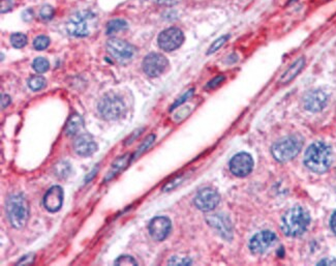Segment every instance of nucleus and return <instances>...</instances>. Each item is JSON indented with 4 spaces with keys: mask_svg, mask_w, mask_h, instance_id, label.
Returning <instances> with one entry per match:
<instances>
[{
    "mask_svg": "<svg viewBox=\"0 0 336 266\" xmlns=\"http://www.w3.org/2000/svg\"><path fill=\"white\" fill-rule=\"evenodd\" d=\"M333 160L331 148L323 142H314L307 148L304 156V164L315 173L327 171Z\"/></svg>",
    "mask_w": 336,
    "mask_h": 266,
    "instance_id": "nucleus-1",
    "label": "nucleus"
},
{
    "mask_svg": "<svg viewBox=\"0 0 336 266\" xmlns=\"http://www.w3.org/2000/svg\"><path fill=\"white\" fill-rule=\"evenodd\" d=\"M9 104H11V98H9L7 94H2L1 96V108L5 109Z\"/></svg>",
    "mask_w": 336,
    "mask_h": 266,
    "instance_id": "nucleus-36",
    "label": "nucleus"
},
{
    "mask_svg": "<svg viewBox=\"0 0 336 266\" xmlns=\"http://www.w3.org/2000/svg\"><path fill=\"white\" fill-rule=\"evenodd\" d=\"M114 265H138V262L134 260L131 256L122 255L114 261Z\"/></svg>",
    "mask_w": 336,
    "mask_h": 266,
    "instance_id": "nucleus-28",
    "label": "nucleus"
},
{
    "mask_svg": "<svg viewBox=\"0 0 336 266\" xmlns=\"http://www.w3.org/2000/svg\"><path fill=\"white\" fill-rule=\"evenodd\" d=\"M46 84L47 81L43 76H32V77L28 80V86H29L30 89L33 91L42 90L46 86Z\"/></svg>",
    "mask_w": 336,
    "mask_h": 266,
    "instance_id": "nucleus-23",
    "label": "nucleus"
},
{
    "mask_svg": "<svg viewBox=\"0 0 336 266\" xmlns=\"http://www.w3.org/2000/svg\"><path fill=\"white\" fill-rule=\"evenodd\" d=\"M127 28H128V23L126 21L121 20V19H115V20H112L108 23L105 33L110 35L113 33L122 31V30H126Z\"/></svg>",
    "mask_w": 336,
    "mask_h": 266,
    "instance_id": "nucleus-21",
    "label": "nucleus"
},
{
    "mask_svg": "<svg viewBox=\"0 0 336 266\" xmlns=\"http://www.w3.org/2000/svg\"><path fill=\"white\" fill-rule=\"evenodd\" d=\"M155 2L159 3V4H166V5H173V4H176L177 2H179L180 0H155Z\"/></svg>",
    "mask_w": 336,
    "mask_h": 266,
    "instance_id": "nucleus-37",
    "label": "nucleus"
},
{
    "mask_svg": "<svg viewBox=\"0 0 336 266\" xmlns=\"http://www.w3.org/2000/svg\"><path fill=\"white\" fill-rule=\"evenodd\" d=\"M169 264H172V265H189V264H191V261L189 259H186V258L180 259L178 257H173L170 259Z\"/></svg>",
    "mask_w": 336,
    "mask_h": 266,
    "instance_id": "nucleus-34",
    "label": "nucleus"
},
{
    "mask_svg": "<svg viewBox=\"0 0 336 266\" xmlns=\"http://www.w3.org/2000/svg\"><path fill=\"white\" fill-rule=\"evenodd\" d=\"M230 39V35H223V36H220L218 37V39L210 46V48L208 49V52L207 54H212L214 52H216L218 49L222 48V47L227 43V41Z\"/></svg>",
    "mask_w": 336,
    "mask_h": 266,
    "instance_id": "nucleus-27",
    "label": "nucleus"
},
{
    "mask_svg": "<svg viewBox=\"0 0 336 266\" xmlns=\"http://www.w3.org/2000/svg\"><path fill=\"white\" fill-rule=\"evenodd\" d=\"M230 170L238 177H245L251 174L254 168V160L251 155L240 153L235 155L230 160Z\"/></svg>",
    "mask_w": 336,
    "mask_h": 266,
    "instance_id": "nucleus-11",
    "label": "nucleus"
},
{
    "mask_svg": "<svg viewBox=\"0 0 336 266\" xmlns=\"http://www.w3.org/2000/svg\"><path fill=\"white\" fill-rule=\"evenodd\" d=\"M95 15L88 11H81L74 14L66 24V30L71 35L77 37L87 36L94 21Z\"/></svg>",
    "mask_w": 336,
    "mask_h": 266,
    "instance_id": "nucleus-6",
    "label": "nucleus"
},
{
    "mask_svg": "<svg viewBox=\"0 0 336 266\" xmlns=\"http://www.w3.org/2000/svg\"><path fill=\"white\" fill-rule=\"evenodd\" d=\"M224 81H225L224 76H217V77H215L214 79H212L207 84L206 87L208 89H214V88H216L218 86V85L222 84Z\"/></svg>",
    "mask_w": 336,
    "mask_h": 266,
    "instance_id": "nucleus-33",
    "label": "nucleus"
},
{
    "mask_svg": "<svg viewBox=\"0 0 336 266\" xmlns=\"http://www.w3.org/2000/svg\"><path fill=\"white\" fill-rule=\"evenodd\" d=\"M105 47L111 56L120 62L129 60L134 54L133 47L129 43L119 39L109 40Z\"/></svg>",
    "mask_w": 336,
    "mask_h": 266,
    "instance_id": "nucleus-9",
    "label": "nucleus"
},
{
    "mask_svg": "<svg viewBox=\"0 0 336 266\" xmlns=\"http://www.w3.org/2000/svg\"><path fill=\"white\" fill-rule=\"evenodd\" d=\"M193 94H194V89H190V90H188L186 93H184L183 94V96H182L180 99H178L176 102H175V104H174V105H173L172 107H171V111H173V110H174V109H176L177 107H179L180 105H182V104H183L184 102H186L191 96H193Z\"/></svg>",
    "mask_w": 336,
    "mask_h": 266,
    "instance_id": "nucleus-31",
    "label": "nucleus"
},
{
    "mask_svg": "<svg viewBox=\"0 0 336 266\" xmlns=\"http://www.w3.org/2000/svg\"><path fill=\"white\" fill-rule=\"evenodd\" d=\"M49 66L50 63L44 57H37L35 58L32 62V68L33 70L38 73V74H43L46 73L48 70H49Z\"/></svg>",
    "mask_w": 336,
    "mask_h": 266,
    "instance_id": "nucleus-24",
    "label": "nucleus"
},
{
    "mask_svg": "<svg viewBox=\"0 0 336 266\" xmlns=\"http://www.w3.org/2000/svg\"><path fill=\"white\" fill-rule=\"evenodd\" d=\"M13 6H14L13 0H1V13L2 14L11 11Z\"/></svg>",
    "mask_w": 336,
    "mask_h": 266,
    "instance_id": "nucleus-35",
    "label": "nucleus"
},
{
    "mask_svg": "<svg viewBox=\"0 0 336 266\" xmlns=\"http://www.w3.org/2000/svg\"><path fill=\"white\" fill-rule=\"evenodd\" d=\"M99 112L105 120H116L126 112V105L118 94L110 92L101 100Z\"/></svg>",
    "mask_w": 336,
    "mask_h": 266,
    "instance_id": "nucleus-5",
    "label": "nucleus"
},
{
    "mask_svg": "<svg viewBox=\"0 0 336 266\" xmlns=\"http://www.w3.org/2000/svg\"><path fill=\"white\" fill-rule=\"evenodd\" d=\"M129 155L127 154L122 157H119L116 160L114 161L112 164V167L110 169V171L108 172L107 176L103 179L104 182H108V180H111L112 178H114L116 175H118L121 171H123L124 169L127 168V166L129 163Z\"/></svg>",
    "mask_w": 336,
    "mask_h": 266,
    "instance_id": "nucleus-19",
    "label": "nucleus"
},
{
    "mask_svg": "<svg viewBox=\"0 0 336 266\" xmlns=\"http://www.w3.org/2000/svg\"><path fill=\"white\" fill-rule=\"evenodd\" d=\"M330 226H331V229L332 231L336 234V211L334 212V213L331 216V220H330Z\"/></svg>",
    "mask_w": 336,
    "mask_h": 266,
    "instance_id": "nucleus-39",
    "label": "nucleus"
},
{
    "mask_svg": "<svg viewBox=\"0 0 336 266\" xmlns=\"http://www.w3.org/2000/svg\"><path fill=\"white\" fill-rule=\"evenodd\" d=\"M155 135H150V136H148L147 139H145V141L143 142V144L140 146V148H139V150L136 153V155H134V156L132 157V159H136L138 156H140V155L143 153V151H145V150L152 144V142L155 141Z\"/></svg>",
    "mask_w": 336,
    "mask_h": 266,
    "instance_id": "nucleus-29",
    "label": "nucleus"
},
{
    "mask_svg": "<svg viewBox=\"0 0 336 266\" xmlns=\"http://www.w3.org/2000/svg\"><path fill=\"white\" fill-rule=\"evenodd\" d=\"M75 153L80 157H89L98 150V144L89 134H81L74 141Z\"/></svg>",
    "mask_w": 336,
    "mask_h": 266,
    "instance_id": "nucleus-16",
    "label": "nucleus"
},
{
    "mask_svg": "<svg viewBox=\"0 0 336 266\" xmlns=\"http://www.w3.org/2000/svg\"><path fill=\"white\" fill-rule=\"evenodd\" d=\"M5 211L8 221L14 228L21 229L26 225L29 217V207L22 195L15 194L9 196L6 200Z\"/></svg>",
    "mask_w": 336,
    "mask_h": 266,
    "instance_id": "nucleus-3",
    "label": "nucleus"
},
{
    "mask_svg": "<svg viewBox=\"0 0 336 266\" xmlns=\"http://www.w3.org/2000/svg\"><path fill=\"white\" fill-rule=\"evenodd\" d=\"M63 189L59 186H54L48 189L44 197V206L48 212L57 213L63 203Z\"/></svg>",
    "mask_w": 336,
    "mask_h": 266,
    "instance_id": "nucleus-17",
    "label": "nucleus"
},
{
    "mask_svg": "<svg viewBox=\"0 0 336 266\" xmlns=\"http://www.w3.org/2000/svg\"><path fill=\"white\" fill-rule=\"evenodd\" d=\"M184 41V34L179 28H168L162 31L157 39L159 48L164 51L171 52L178 49Z\"/></svg>",
    "mask_w": 336,
    "mask_h": 266,
    "instance_id": "nucleus-8",
    "label": "nucleus"
},
{
    "mask_svg": "<svg viewBox=\"0 0 336 266\" xmlns=\"http://www.w3.org/2000/svg\"><path fill=\"white\" fill-rule=\"evenodd\" d=\"M295 1H296V0H290L289 3H293V2H295Z\"/></svg>",
    "mask_w": 336,
    "mask_h": 266,
    "instance_id": "nucleus-40",
    "label": "nucleus"
},
{
    "mask_svg": "<svg viewBox=\"0 0 336 266\" xmlns=\"http://www.w3.org/2000/svg\"><path fill=\"white\" fill-rule=\"evenodd\" d=\"M169 65V61L166 57L159 53H150L143 60V71L149 77H158L165 73Z\"/></svg>",
    "mask_w": 336,
    "mask_h": 266,
    "instance_id": "nucleus-7",
    "label": "nucleus"
},
{
    "mask_svg": "<svg viewBox=\"0 0 336 266\" xmlns=\"http://www.w3.org/2000/svg\"><path fill=\"white\" fill-rule=\"evenodd\" d=\"M302 145L303 141L300 136H287L275 142L271 148V153L277 161L286 163L299 154Z\"/></svg>",
    "mask_w": 336,
    "mask_h": 266,
    "instance_id": "nucleus-4",
    "label": "nucleus"
},
{
    "mask_svg": "<svg viewBox=\"0 0 336 266\" xmlns=\"http://www.w3.org/2000/svg\"><path fill=\"white\" fill-rule=\"evenodd\" d=\"M172 229L171 220L167 216H155L149 223L148 230L153 239L156 241L165 240Z\"/></svg>",
    "mask_w": 336,
    "mask_h": 266,
    "instance_id": "nucleus-13",
    "label": "nucleus"
},
{
    "mask_svg": "<svg viewBox=\"0 0 336 266\" xmlns=\"http://www.w3.org/2000/svg\"><path fill=\"white\" fill-rule=\"evenodd\" d=\"M206 222L209 226L214 228L217 233L226 240L230 241L233 239L232 222L228 215L223 213L211 214L206 217Z\"/></svg>",
    "mask_w": 336,
    "mask_h": 266,
    "instance_id": "nucleus-12",
    "label": "nucleus"
},
{
    "mask_svg": "<svg viewBox=\"0 0 336 266\" xmlns=\"http://www.w3.org/2000/svg\"><path fill=\"white\" fill-rule=\"evenodd\" d=\"M182 179H183V176H178V177L174 178L173 180H171V182H169L164 187H162V191H164V192L172 191L173 188H175L177 186H179L181 184Z\"/></svg>",
    "mask_w": 336,
    "mask_h": 266,
    "instance_id": "nucleus-32",
    "label": "nucleus"
},
{
    "mask_svg": "<svg viewBox=\"0 0 336 266\" xmlns=\"http://www.w3.org/2000/svg\"><path fill=\"white\" fill-rule=\"evenodd\" d=\"M276 235L269 230L261 231L252 237L249 241V249L254 254H263L275 242Z\"/></svg>",
    "mask_w": 336,
    "mask_h": 266,
    "instance_id": "nucleus-14",
    "label": "nucleus"
},
{
    "mask_svg": "<svg viewBox=\"0 0 336 266\" xmlns=\"http://www.w3.org/2000/svg\"><path fill=\"white\" fill-rule=\"evenodd\" d=\"M40 15L43 20H51L54 16V8L50 5H45L42 7Z\"/></svg>",
    "mask_w": 336,
    "mask_h": 266,
    "instance_id": "nucleus-30",
    "label": "nucleus"
},
{
    "mask_svg": "<svg viewBox=\"0 0 336 266\" xmlns=\"http://www.w3.org/2000/svg\"><path fill=\"white\" fill-rule=\"evenodd\" d=\"M194 202L198 210L202 212H210L214 210L220 202V196L215 189L205 187L196 195Z\"/></svg>",
    "mask_w": 336,
    "mask_h": 266,
    "instance_id": "nucleus-10",
    "label": "nucleus"
},
{
    "mask_svg": "<svg viewBox=\"0 0 336 266\" xmlns=\"http://www.w3.org/2000/svg\"><path fill=\"white\" fill-rule=\"evenodd\" d=\"M304 65H305V59L303 58V57H301V58L299 59H297L289 69H287L284 75L282 76V78L280 80V83L282 84H287V83H290L292 80H294L297 76H298V74L303 70L304 68Z\"/></svg>",
    "mask_w": 336,
    "mask_h": 266,
    "instance_id": "nucleus-18",
    "label": "nucleus"
},
{
    "mask_svg": "<svg viewBox=\"0 0 336 266\" xmlns=\"http://www.w3.org/2000/svg\"><path fill=\"white\" fill-rule=\"evenodd\" d=\"M84 121L81 115L79 114H73L69 118L65 126V134L70 137H73L78 134V133L83 129Z\"/></svg>",
    "mask_w": 336,
    "mask_h": 266,
    "instance_id": "nucleus-20",
    "label": "nucleus"
},
{
    "mask_svg": "<svg viewBox=\"0 0 336 266\" xmlns=\"http://www.w3.org/2000/svg\"><path fill=\"white\" fill-rule=\"evenodd\" d=\"M9 40H11L13 47L18 49L23 48V47H25L27 44V36L23 33H19V32L14 33L11 35V37H9Z\"/></svg>",
    "mask_w": 336,
    "mask_h": 266,
    "instance_id": "nucleus-25",
    "label": "nucleus"
},
{
    "mask_svg": "<svg viewBox=\"0 0 336 266\" xmlns=\"http://www.w3.org/2000/svg\"><path fill=\"white\" fill-rule=\"evenodd\" d=\"M71 170H72L71 165L69 161H66V160H61L54 166L55 175L61 179H64L69 176L71 174Z\"/></svg>",
    "mask_w": 336,
    "mask_h": 266,
    "instance_id": "nucleus-22",
    "label": "nucleus"
},
{
    "mask_svg": "<svg viewBox=\"0 0 336 266\" xmlns=\"http://www.w3.org/2000/svg\"><path fill=\"white\" fill-rule=\"evenodd\" d=\"M50 45V39L46 35H38L33 41V47L35 50L43 51L47 49Z\"/></svg>",
    "mask_w": 336,
    "mask_h": 266,
    "instance_id": "nucleus-26",
    "label": "nucleus"
},
{
    "mask_svg": "<svg viewBox=\"0 0 336 266\" xmlns=\"http://www.w3.org/2000/svg\"><path fill=\"white\" fill-rule=\"evenodd\" d=\"M304 108L310 112H320L328 104V96L320 89L311 90L305 94L303 99Z\"/></svg>",
    "mask_w": 336,
    "mask_h": 266,
    "instance_id": "nucleus-15",
    "label": "nucleus"
},
{
    "mask_svg": "<svg viewBox=\"0 0 336 266\" xmlns=\"http://www.w3.org/2000/svg\"><path fill=\"white\" fill-rule=\"evenodd\" d=\"M310 222V216L309 212L301 206H294L283 216L282 230L286 236H300L306 231Z\"/></svg>",
    "mask_w": 336,
    "mask_h": 266,
    "instance_id": "nucleus-2",
    "label": "nucleus"
},
{
    "mask_svg": "<svg viewBox=\"0 0 336 266\" xmlns=\"http://www.w3.org/2000/svg\"><path fill=\"white\" fill-rule=\"evenodd\" d=\"M318 265H336V259H323L318 263Z\"/></svg>",
    "mask_w": 336,
    "mask_h": 266,
    "instance_id": "nucleus-38",
    "label": "nucleus"
}]
</instances>
